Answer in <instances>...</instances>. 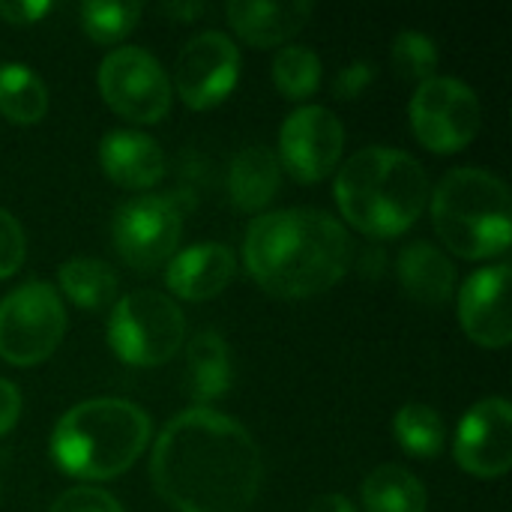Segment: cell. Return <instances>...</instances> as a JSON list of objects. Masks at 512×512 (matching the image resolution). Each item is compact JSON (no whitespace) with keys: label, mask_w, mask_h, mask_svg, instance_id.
Listing matches in <instances>:
<instances>
[{"label":"cell","mask_w":512,"mask_h":512,"mask_svg":"<svg viewBox=\"0 0 512 512\" xmlns=\"http://www.w3.org/2000/svg\"><path fill=\"white\" fill-rule=\"evenodd\" d=\"M150 480L177 512H246L264 483V459L234 417L189 408L159 432Z\"/></svg>","instance_id":"obj_1"},{"label":"cell","mask_w":512,"mask_h":512,"mask_svg":"<svg viewBox=\"0 0 512 512\" xmlns=\"http://www.w3.org/2000/svg\"><path fill=\"white\" fill-rule=\"evenodd\" d=\"M351 234L315 207L261 213L249 222L243 264L273 297L300 300L330 291L351 267Z\"/></svg>","instance_id":"obj_2"},{"label":"cell","mask_w":512,"mask_h":512,"mask_svg":"<svg viewBox=\"0 0 512 512\" xmlns=\"http://www.w3.org/2000/svg\"><path fill=\"white\" fill-rule=\"evenodd\" d=\"M333 192L348 225L369 237H399L423 216L432 189L411 153L366 147L339 168Z\"/></svg>","instance_id":"obj_3"},{"label":"cell","mask_w":512,"mask_h":512,"mask_svg":"<svg viewBox=\"0 0 512 512\" xmlns=\"http://www.w3.org/2000/svg\"><path fill=\"white\" fill-rule=\"evenodd\" d=\"M150 417L129 399H87L72 405L51 432L54 465L78 480H114L150 444Z\"/></svg>","instance_id":"obj_4"},{"label":"cell","mask_w":512,"mask_h":512,"mask_svg":"<svg viewBox=\"0 0 512 512\" xmlns=\"http://www.w3.org/2000/svg\"><path fill=\"white\" fill-rule=\"evenodd\" d=\"M432 195V222L450 252L483 261L504 255L512 240L507 183L486 168H453Z\"/></svg>","instance_id":"obj_5"},{"label":"cell","mask_w":512,"mask_h":512,"mask_svg":"<svg viewBox=\"0 0 512 512\" xmlns=\"http://www.w3.org/2000/svg\"><path fill=\"white\" fill-rule=\"evenodd\" d=\"M186 336L180 306L162 291H132L111 306L108 345L129 366L168 363Z\"/></svg>","instance_id":"obj_6"},{"label":"cell","mask_w":512,"mask_h":512,"mask_svg":"<svg viewBox=\"0 0 512 512\" xmlns=\"http://www.w3.org/2000/svg\"><path fill=\"white\" fill-rule=\"evenodd\" d=\"M66 333V309L54 285L24 282L0 300V357L12 366L48 360Z\"/></svg>","instance_id":"obj_7"},{"label":"cell","mask_w":512,"mask_h":512,"mask_svg":"<svg viewBox=\"0 0 512 512\" xmlns=\"http://www.w3.org/2000/svg\"><path fill=\"white\" fill-rule=\"evenodd\" d=\"M96 81L105 105L132 123H159L171 108V78L147 48L123 45L108 51Z\"/></svg>","instance_id":"obj_8"},{"label":"cell","mask_w":512,"mask_h":512,"mask_svg":"<svg viewBox=\"0 0 512 512\" xmlns=\"http://www.w3.org/2000/svg\"><path fill=\"white\" fill-rule=\"evenodd\" d=\"M480 99L474 87L450 75H432L417 84L408 120L414 135L432 153H459L480 132Z\"/></svg>","instance_id":"obj_9"},{"label":"cell","mask_w":512,"mask_h":512,"mask_svg":"<svg viewBox=\"0 0 512 512\" xmlns=\"http://www.w3.org/2000/svg\"><path fill=\"white\" fill-rule=\"evenodd\" d=\"M117 255L135 270H153L177 255L183 216L165 195H138L117 207L111 222Z\"/></svg>","instance_id":"obj_10"},{"label":"cell","mask_w":512,"mask_h":512,"mask_svg":"<svg viewBox=\"0 0 512 512\" xmlns=\"http://www.w3.org/2000/svg\"><path fill=\"white\" fill-rule=\"evenodd\" d=\"M240 78V48L222 30L195 33L177 54L174 84L189 108H213L231 96Z\"/></svg>","instance_id":"obj_11"},{"label":"cell","mask_w":512,"mask_h":512,"mask_svg":"<svg viewBox=\"0 0 512 512\" xmlns=\"http://www.w3.org/2000/svg\"><path fill=\"white\" fill-rule=\"evenodd\" d=\"M345 150V126L324 105H300L279 132V165L300 183H318L339 168Z\"/></svg>","instance_id":"obj_12"},{"label":"cell","mask_w":512,"mask_h":512,"mask_svg":"<svg viewBox=\"0 0 512 512\" xmlns=\"http://www.w3.org/2000/svg\"><path fill=\"white\" fill-rule=\"evenodd\" d=\"M453 456L462 471L498 480L512 465V408L504 396L477 402L456 429Z\"/></svg>","instance_id":"obj_13"},{"label":"cell","mask_w":512,"mask_h":512,"mask_svg":"<svg viewBox=\"0 0 512 512\" xmlns=\"http://www.w3.org/2000/svg\"><path fill=\"white\" fill-rule=\"evenodd\" d=\"M510 264L483 267L459 291V324L483 348H507L512 339Z\"/></svg>","instance_id":"obj_14"},{"label":"cell","mask_w":512,"mask_h":512,"mask_svg":"<svg viewBox=\"0 0 512 512\" xmlns=\"http://www.w3.org/2000/svg\"><path fill=\"white\" fill-rule=\"evenodd\" d=\"M237 273V258L225 243H198L168 261L165 282L183 300H210L222 294Z\"/></svg>","instance_id":"obj_15"},{"label":"cell","mask_w":512,"mask_h":512,"mask_svg":"<svg viewBox=\"0 0 512 512\" xmlns=\"http://www.w3.org/2000/svg\"><path fill=\"white\" fill-rule=\"evenodd\" d=\"M102 171L123 189H153L165 177L159 141L135 129H114L99 141Z\"/></svg>","instance_id":"obj_16"},{"label":"cell","mask_w":512,"mask_h":512,"mask_svg":"<svg viewBox=\"0 0 512 512\" xmlns=\"http://www.w3.org/2000/svg\"><path fill=\"white\" fill-rule=\"evenodd\" d=\"M225 15L240 39L255 48L288 45L309 21L312 3L309 0H288V3H258V0H234L225 6Z\"/></svg>","instance_id":"obj_17"},{"label":"cell","mask_w":512,"mask_h":512,"mask_svg":"<svg viewBox=\"0 0 512 512\" xmlns=\"http://www.w3.org/2000/svg\"><path fill=\"white\" fill-rule=\"evenodd\" d=\"M396 273L402 291L423 306H444L456 294V264L426 240H417L399 252Z\"/></svg>","instance_id":"obj_18"},{"label":"cell","mask_w":512,"mask_h":512,"mask_svg":"<svg viewBox=\"0 0 512 512\" xmlns=\"http://www.w3.org/2000/svg\"><path fill=\"white\" fill-rule=\"evenodd\" d=\"M234 381L231 348L216 330H201L186 348V390L195 408L225 396Z\"/></svg>","instance_id":"obj_19"},{"label":"cell","mask_w":512,"mask_h":512,"mask_svg":"<svg viewBox=\"0 0 512 512\" xmlns=\"http://www.w3.org/2000/svg\"><path fill=\"white\" fill-rule=\"evenodd\" d=\"M279 183H282V165L270 147L252 144V147H243L231 159L228 195L237 210H243V213L264 210L276 198Z\"/></svg>","instance_id":"obj_20"},{"label":"cell","mask_w":512,"mask_h":512,"mask_svg":"<svg viewBox=\"0 0 512 512\" xmlns=\"http://www.w3.org/2000/svg\"><path fill=\"white\" fill-rule=\"evenodd\" d=\"M60 291L81 309L87 312H102L111 309L117 303V273L99 261V258H87V255H75L69 261H63L60 273H57Z\"/></svg>","instance_id":"obj_21"},{"label":"cell","mask_w":512,"mask_h":512,"mask_svg":"<svg viewBox=\"0 0 512 512\" xmlns=\"http://www.w3.org/2000/svg\"><path fill=\"white\" fill-rule=\"evenodd\" d=\"M360 495L366 512H426L429 504L423 483L399 465L375 468L366 477Z\"/></svg>","instance_id":"obj_22"},{"label":"cell","mask_w":512,"mask_h":512,"mask_svg":"<svg viewBox=\"0 0 512 512\" xmlns=\"http://www.w3.org/2000/svg\"><path fill=\"white\" fill-rule=\"evenodd\" d=\"M48 111V90L42 78L24 63L0 66V114L18 126H33Z\"/></svg>","instance_id":"obj_23"},{"label":"cell","mask_w":512,"mask_h":512,"mask_svg":"<svg viewBox=\"0 0 512 512\" xmlns=\"http://www.w3.org/2000/svg\"><path fill=\"white\" fill-rule=\"evenodd\" d=\"M393 435L399 447L417 459H435L444 450V420L432 405L408 402L393 417Z\"/></svg>","instance_id":"obj_24"},{"label":"cell","mask_w":512,"mask_h":512,"mask_svg":"<svg viewBox=\"0 0 512 512\" xmlns=\"http://www.w3.org/2000/svg\"><path fill=\"white\" fill-rule=\"evenodd\" d=\"M321 72H324L321 57L309 45L288 42L273 57V81L282 90V96H288L294 102H303L318 90Z\"/></svg>","instance_id":"obj_25"},{"label":"cell","mask_w":512,"mask_h":512,"mask_svg":"<svg viewBox=\"0 0 512 512\" xmlns=\"http://www.w3.org/2000/svg\"><path fill=\"white\" fill-rule=\"evenodd\" d=\"M78 18L84 33L93 42H120L132 33L141 18V3L135 0H87L78 6Z\"/></svg>","instance_id":"obj_26"},{"label":"cell","mask_w":512,"mask_h":512,"mask_svg":"<svg viewBox=\"0 0 512 512\" xmlns=\"http://www.w3.org/2000/svg\"><path fill=\"white\" fill-rule=\"evenodd\" d=\"M390 60H393V69L399 72V78L423 84L438 69V45L432 36H426L420 30H402L390 45Z\"/></svg>","instance_id":"obj_27"},{"label":"cell","mask_w":512,"mask_h":512,"mask_svg":"<svg viewBox=\"0 0 512 512\" xmlns=\"http://www.w3.org/2000/svg\"><path fill=\"white\" fill-rule=\"evenodd\" d=\"M24 255H27L24 228L6 207H0V279H9L12 273H18V267L24 264Z\"/></svg>","instance_id":"obj_28"},{"label":"cell","mask_w":512,"mask_h":512,"mask_svg":"<svg viewBox=\"0 0 512 512\" xmlns=\"http://www.w3.org/2000/svg\"><path fill=\"white\" fill-rule=\"evenodd\" d=\"M51 512H123L120 501L114 495H108L105 489L96 486H75L69 492H63Z\"/></svg>","instance_id":"obj_29"},{"label":"cell","mask_w":512,"mask_h":512,"mask_svg":"<svg viewBox=\"0 0 512 512\" xmlns=\"http://www.w3.org/2000/svg\"><path fill=\"white\" fill-rule=\"evenodd\" d=\"M375 75H378V69H375V63H369V60H354L351 66L339 69V75H336V81H333L336 99L354 102V99L375 81Z\"/></svg>","instance_id":"obj_30"},{"label":"cell","mask_w":512,"mask_h":512,"mask_svg":"<svg viewBox=\"0 0 512 512\" xmlns=\"http://www.w3.org/2000/svg\"><path fill=\"white\" fill-rule=\"evenodd\" d=\"M48 12L51 3L45 0H0V18H6L9 24H36Z\"/></svg>","instance_id":"obj_31"},{"label":"cell","mask_w":512,"mask_h":512,"mask_svg":"<svg viewBox=\"0 0 512 512\" xmlns=\"http://www.w3.org/2000/svg\"><path fill=\"white\" fill-rule=\"evenodd\" d=\"M21 417V393L12 381L0 378V438L15 429Z\"/></svg>","instance_id":"obj_32"},{"label":"cell","mask_w":512,"mask_h":512,"mask_svg":"<svg viewBox=\"0 0 512 512\" xmlns=\"http://www.w3.org/2000/svg\"><path fill=\"white\" fill-rule=\"evenodd\" d=\"M306 512H357V507L345 495H321L309 504Z\"/></svg>","instance_id":"obj_33"},{"label":"cell","mask_w":512,"mask_h":512,"mask_svg":"<svg viewBox=\"0 0 512 512\" xmlns=\"http://www.w3.org/2000/svg\"><path fill=\"white\" fill-rule=\"evenodd\" d=\"M168 12H174V15H180V18H189V15H198V12H204V3H195V6H183V3H171L168 6Z\"/></svg>","instance_id":"obj_34"}]
</instances>
